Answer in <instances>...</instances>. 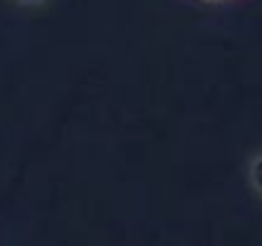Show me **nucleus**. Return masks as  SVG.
Here are the masks:
<instances>
[{"mask_svg": "<svg viewBox=\"0 0 262 246\" xmlns=\"http://www.w3.org/2000/svg\"><path fill=\"white\" fill-rule=\"evenodd\" d=\"M252 182H254V187L262 192V157H257L254 164H252Z\"/></svg>", "mask_w": 262, "mask_h": 246, "instance_id": "f257e3e1", "label": "nucleus"}, {"mask_svg": "<svg viewBox=\"0 0 262 246\" xmlns=\"http://www.w3.org/2000/svg\"><path fill=\"white\" fill-rule=\"evenodd\" d=\"M24 3H41V0H24Z\"/></svg>", "mask_w": 262, "mask_h": 246, "instance_id": "f03ea898", "label": "nucleus"}]
</instances>
